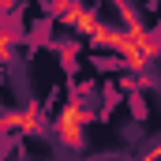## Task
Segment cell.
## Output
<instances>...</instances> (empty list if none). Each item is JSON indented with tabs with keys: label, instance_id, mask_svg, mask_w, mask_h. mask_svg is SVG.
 <instances>
[{
	"label": "cell",
	"instance_id": "6da1fadb",
	"mask_svg": "<svg viewBox=\"0 0 161 161\" xmlns=\"http://www.w3.org/2000/svg\"><path fill=\"white\" fill-rule=\"evenodd\" d=\"M79 120H82V113H79V105H71L68 113H64V124H60V131H64V139H79Z\"/></svg>",
	"mask_w": 161,
	"mask_h": 161
}]
</instances>
